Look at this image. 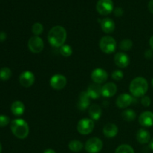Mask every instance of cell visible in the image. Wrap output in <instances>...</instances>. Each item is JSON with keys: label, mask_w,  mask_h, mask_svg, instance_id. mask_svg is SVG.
I'll return each mask as SVG.
<instances>
[{"label": "cell", "mask_w": 153, "mask_h": 153, "mask_svg": "<svg viewBox=\"0 0 153 153\" xmlns=\"http://www.w3.org/2000/svg\"><path fill=\"white\" fill-rule=\"evenodd\" d=\"M1 151H2V146H1V143H0V153H1Z\"/></svg>", "instance_id": "cell-40"}, {"label": "cell", "mask_w": 153, "mask_h": 153, "mask_svg": "<svg viewBox=\"0 0 153 153\" xmlns=\"http://www.w3.org/2000/svg\"><path fill=\"white\" fill-rule=\"evenodd\" d=\"M94 128V122L89 118H83L80 120L77 124V131L82 135L91 134Z\"/></svg>", "instance_id": "cell-5"}, {"label": "cell", "mask_w": 153, "mask_h": 153, "mask_svg": "<svg viewBox=\"0 0 153 153\" xmlns=\"http://www.w3.org/2000/svg\"><path fill=\"white\" fill-rule=\"evenodd\" d=\"M100 48L104 53H113L117 48L116 40L111 36H104L100 40Z\"/></svg>", "instance_id": "cell-4"}, {"label": "cell", "mask_w": 153, "mask_h": 153, "mask_svg": "<svg viewBox=\"0 0 153 153\" xmlns=\"http://www.w3.org/2000/svg\"><path fill=\"white\" fill-rule=\"evenodd\" d=\"M149 85L145 78L139 76L133 79L129 85V91L135 97H143L146 94Z\"/></svg>", "instance_id": "cell-2"}, {"label": "cell", "mask_w": 153, "mask_h": 153, "mask_svg": "<svg viewBox=\"0 0 153 153\" xmlns=\"http://www.w3.org/2000/svg\"><path fill=\"white\" fill-rule=\"evenodd\" d=\"M136 138L140 143L146 144V143H149L151 140L150 133L144 128H140L136 134Z\"/></svg>", "instance_id": "cell-20"}, {"label": "cell", "mask_w": 153, "mask_h": 153, "mask_svg": "<svg viewBox=\"0 0 153 153\" xmlns=\"http://www.w3.org/2000/svg\"><path fill=\"white\" fill-rule=\"evenodd\" d=\"M97 10L100 14L106 16L113 11L114 3L112 0H99L97 3Z\"/></svg>", "instance_id": "cell-8"}, {"label": "cell", "mask_w": 153, "mask_h": 153, "mask_svg": "<svg viewBox=\"0 0 153 153\" xmlns=\"http://www.w3.org/2000/svg\"><path fill=\"white\" fill-rule=\"evenodd\" d=\"M133 100L134 99L130 94H122L117 99L116 105L119 108H126L133 102Z\"/></svg>", "instance_id": "cell-13"}, {"label": "cell", "mask_w": 153, "mask_h": 153, "mask_svg": "<svg viewBox=\"0 0 153 153\" xmlns=\"http://www.w3.org/2000/svg\"><path fill=\"white\" fill-rule=\"evenodd\" d=\"M118 127L114 123H107L103 128V134L108 138H113L115 137L118 134Z\"/></svg>", "instance_id": "cell-17"}, {"label": "cell", "mask_w": 153, "mask_h": 153, "mask_svg": "<svg viewBox=\"0 0 153 153\" xmlns=\"http://www.w3.org/2000/svg\"><path fill=\"white\" fill-rule=\"evenodd\" d=\"M149 43V46H150L151 47V49L153 50V36H152V37H150Z\"/></svg>", "instance_id": "cell-37"}, {"label": "cell", "mask_w": 153, "mask_h": 153, "mask_svg": "<svg viewBox=\"0 0 153 153\" xmlns=\"http://www.w3.org/2000/svg\"><path fill=\"white\" fill-rule=\"evenodd\" d=\"M144 57L146 59H151L153 57V50L152 49H147L144 52Z\"/></svg>", "instance_id": "cell-34"}, {"label": "cell", "mask_w": 153, "mask_h": 153, "mask_svg": "<svg viewBox=\"0 0 153 153\" xmlns=\"http://www.w3.org/2000/svg\"><path fill=\"white\" fill-rule=\"evenodd\" d=\"M140 102H141V104L144 107H149L151 105V99L149 97H147V96H143L142 97Z\"/></svg>", "instance_id": "cell-32"}, {"label": "cell", "mask_w": 153, "mask_h": 153, "mask_svg": "<svg viewBox=\"0 0 153 153\" xmlns=\"http://www.w3.org/2000/svg\"><path fill=\"white\" fill-rule=\"evenodd\" d=\"M114 15L116 16H121L123 14V10L122 7H116V8L114 10Z\"/></svg>", "instance_id": "cell-33"}, {"label": "cell", "mask_w": 153, "mask_h": 153, "mask_svg": "<svg viewBox=\"0 0 153 153\" xmlns=\"http://www.w3.org/2000/svg\"><path fill=\"white\" fill-rule=\"evenodd\" d=\"M69 149L73 152H79L83 149V143L79 140H73L69 143Z\"/></svg>", "instance_id": "cell-23"}, {"label": "cell", "mask_w": 153, "mask_h": 153, "mask_svg": "<svg viewBox=\"0 0 153 153\" xmlns=\"http://www.w3.org/2000/svg\"><path fill=\"white\" fill-rule=\"evenodd\" d=\"M117 91V87L114 83L108 82L102 86V96L106 98H110L114 96Z\"/></svg>", "instance_id": "cell-14"}, {"label": "cell", "mask_w": 153, "mask_h": 153, "mask_svg": "<svg viewBox=\"0 0 153 153\" xmlns=\"http://www.w3.org/2000/svg\"><path fill=\"white\" fill-rule=\"evenodd\" d=\"M100 25L101 28L105 34H111L114 32L115 29V23L113 19L111 18H104L100 22Z\"/></svg>", "instance_id": "cell-18"}, {"label": "cell", "mask_w": 153, "mask_h": 153, "mask_svg": "<svg viewBox=\"0 0 153 153\" xmlns=\"http://www.w3.org/2000/svg\"><path fill=\"white\" fill-rule=\"evenodd\" d=\"M103 143L99 137H91L85 143V149L88 153H99L102 150Z\"/></svg>", "instance_id": "cell-6"}, {"label": "cell", "mask_w": 153, "mask_h": 153, "mask_svg": "<svg viewBox=\"0 0 153 153\" xmlns=\"http://www.w3.org/2000/svg\"><path fill=\"white\" fill-rule=\"evenodd\" d=\"M60 53L64 57H70L73 54V49L70 45L64 44L60 47Z\"/></svg>", "instance_id": "cell-27"}, {"label": "cell", "mask_w": 153, "mask_h": 153, "mask_svg": "<svg viewBox=\"0 0 153 153\" xmlns=\"http://www.w3.org/2000/svg\"><path fill=\"white\" fill-rule=\"evenodd\" d=\"M7 38V34L4 31H0V42H4Z\"/></svg>", "instance_id": "cell-35"}, {"label": "cell", "mask_w": 153, "mask_h": 153, "mask_svg": "<svg viewBox=\"0 0 153 153\" xmlns=\"http://www.w3.org/2000/svg\"><path fill=\"white\" fill-rule=\"evenodd\" d=\"M124 73L122 70H116L111 73V78L115 81H120L123 79Z\"/></svg>", "instance_id": "cell-30"}, {"label": "cell", "mask_w": 153, "mask_h": 153, "mask_svg": "<svg viewBox=\"0 0 153 153\" xmlns=\"http://www.w3.org/2000/svg\"><path fill=\"white\" fill-rule=\"evenodd\" d=\"M149 147H150V149L153 151V137L151 139L150 141H149Z\"/></svg>", "instance_id": "cell-39"}, {"label": "cell", "mask_w": 153, "mask_h": 153, "mask_svg": "<svg viewBox=\"0 0 153 153\" xmlns=\"http://www.w3.org/2000/svg\"><path fill=\"white\" fill-rule=\"evenodd\" d=\"M115 64L120 68L127 67L130 64V58L127 54L124 52H117L114 58Z\"/></svg>", "instance_id": "cell-12"}, {"label": "cell", "mask_w": 153, "mask_h": 153, "mask_svg": "<svg viewBox=\"0 0 153 153\" xmlns=\"http://www.w3.org/2000/svg\"><path fill=\"white\" fill-rule=\"evenodd\" d=\"M148 9L151 13H153V0H150L148 3Z\"/></svg>", "instance_id": "cell-36"}, {"label": "cell", "mask_w": 153, "mask_h": 153, "mask_svg": "<svg viewBox=\"0 0 153 153\" xmlns=\"http://www.w3.org/2000/svg\"><path fill=\"white\" fill-rule=\"evenodd\" d=\"M28 48L32 53H40L44 48V43H43V39L39 36H33L28 40Z\"/></svg>", "instance_id": "cell-7"}, {"label": "cell", "mask_w": 153, "mask_h": 153, "mask_svg": "<svg viewBox=\"0 0 153 153\" xmlns=\"http://www.w3.org/2000/svg\"><path fill=\"white\" fill-rule=\"evenodd\" d=\"M151 84H152V86L153 87V79H152V81H151Z\"/></svg>", "instance_id": "cell-41"}, {"label": "cell", "mask_w": 153, "mask_h": 153, "mask_svg": "<svg viewBox=\"0 0 153 153\" xmlns=\"http://www.w3.org/2000/svg\"><path fill=\"white\" fill-rule=\"evenodd\" d=\"M10 123V118L6 115H0V127H5Z\"/></svg>", "instance_id": "cell-31"}, {"label": "cell", "mask_w": 153, "mask_h": 153, "mask_svg": "<svg viewBox=\"0 0 153 153\" xmlns=\"http://www.w3.org/2000/svg\"><path fill=\"white\" fill-rule=\"evenodd\" d=\"M90 117L93 120H98L102 116V108L99 105L94 104L89 107Z\"/></svg>", "instance_id": "cell-22"}, {"label": "cell", "mask_w": 153, "mask_h": 153, "mask_svg": "<svg viewBox=\"0 0 153 153\" xmlns=\"http://www.w3.org/2000/svg\"><path fill=\"white\" fill-rule=\"evenodd\" d=\"M67 78L61 74H55L50 79V86L56 91L64 89L67 85Z\"/></svg>", "instance_id": "cell-9"}, {"label": "cell", "mask_w": 153, "mask_h": 153, "mask_svg": "<svg viewBox=\"0 0 153 153\" xmlns=\"http://www.w3.org/2000/svg\"><path fill=\"white\" fill-rule=\"evenodd\" d=\"M10 130L16 137L25 139L29 134V126L26 121L22 119H14L10 123Z\"/></svg>", "instance_id": "cell-3"}, {"label": "cell", "mask_w": 153, "mask_h": 153, "mask_svg": "<svg viewBox=\"0 0 153 153\" xmlns=\"http://www.w3.org/2000/svg\"><path fill=\"white\" fill-rule=\"evenodd\" d=\"M67 31L61 25L54 26L48 33V41L54 47H61L67 40Z\"/></svg>", "instance_id": "cell-1"}, {"label": "cell", "mask_w": 153, "mask_h": 153, "mask_svg": "<svg viewBox=\"0 0 153 153\" xmlns=\"http://www.w3.org/2000/svg\"><path fill=\"white\" fill-rule=\"evenodd\" d=\"M43 153H56V152H55V151L52 149H47L44 151V152Z\"/></svg>", "instance_id": "cell-38"}, {"label": "cell", "mask_w": 153, "mask_h": 153, "mask_svg": "<svg viewBox=\"0 0 153 153\" xmlns=\"http://www.w3.org/2000/svg\"><path fill=\"white\" fill-rule=\"evenodd\" d=\"M122 117L124 120L131 122L134 121L136 118V113L132 109H126L122 113Z\"/></svg>", "instance_id": "cell-24"}, {"label": "cell", "mask_w": 153, "mask_h": 153, "mask_svg": "<svg viewBox=\"0 0 153 153\" xmlns=\"http://www.w3.org/2000/svg\"><path fill=\"white\" fill-rule=\"evenodd\" d=\"M10 111L15 116H21L23 114L24 111H25V105L21 101L16 100L12 103L11 106H10Z\"/></svg>", "instance_id": "cell-21"}, {"label": "cell", "mask_w": 153, "mask_h": 153, "mask_svg": "<svg viewBox=\"0 0 153 153\" xmlns=\"http://www.w3.org/2000/svg\"><path fill=\"white\" fill-rule=\"evenodd\" d=\"M139 123L144 127H151L153 126V113L152 111H144L140 114L138 118Z\"/></svg>", "instance_id": "cell-15"}, {"label": "cell", "mask_w": 153, "mask_h": 153, "mask_svg": "<svg viewBox=\"0 0 153 153\" xmlns=\"http://www.w3.org/2000/svg\"><path fill=\"white\" fill-rule=\"evenodd\" d=\"M31 31L34 36H39L41 34L43 31V25L40 22H35L33 24Z\"/></svg>", "instance_id": "cell-29"}, {"label": "cell", "mask_w": 153, "mask_h": 153, "mask_svg": "<svg viewBox=\"0 0 153 153\" xmlns=\"http://www.w3.org/2000/svg\"><path fill=\"white\" fill-rule=\"evenodd\" d=\"M114 153H134V150L128 144H122L118 146Z\"/></svg>", "instance_id": "cell-26"}, {"label": "cell", "mask_w": 153, "mask_h": 153, "mask_svg": "<svg viewBox=\"0 0 153 153\" xmlns=\"http://www.w3.org/2000/svg\"><path fill=\"white\" fill-rule=\"evenodd\" d=\"M12 76L11 70L8 67H2L0 69V79L2 81H7L10 79Z\"/></svg>", "instance_id": "cell-25"}, {"label": "cell", "mask_w": 153, "mask_h": 153, "mask_svg": "<svg viewBox=\"0 0 153 153\" xmlns=\"http://www.w3.org/2000/svg\"><path fill=\"white\" fill-rule=\"evenodd\" d=\"M19 81L20 85L24 88H29L34 85L35 82V76L34 74L31 71L25 70L22 72L19 78Z\"/></svg>", "instance_id": "cell-10"}, {"label": "cell", "mask_w": 153, "mask_h": 153, "mask_svg": "<svg viewBox=\"0 0 153 153\" xmlns=\"http://www.w3.org/2000/svg\"><path fill=\"white\" fill-rule=\"evenodd\" d=\"M86 92L91 99H98L102 95V86L99 84L93 83L88 87Z\"/></svg>", "instance_id": "cell-16"}, {"label": "cell", "mask_w": 153, "mask_h": 153, "mask_svg": "<svg viewBox=\"0 0 153 153\" xmlns=\"http://www.w3.org/2000/svg\"><path fill=\"white\" fill-rule=\"evenodd\" d=\"M133 43L130 39H124L120 43V48L123 51H128L132 48Z\"/></svg>", "instance_id": "cell-28"}, {"label": "cell", "mask_w": 153, "mask_h": 153, "mask_svg": "<svg viewBox=\"0 0 153 153\" xmlns=\"http://www.w3.org/2000/svg\"><path fill=\"white\" fill-rule=\"evenodd\" d=\"M108 78V74L107 72L102 68H97L93 70L91 73V79L94 83L101 84L105 83Z\"/></svg>", "instance_id": "cell-11"}, {"label": "cell", "mask_w": 153, "mask_h": 153, "mask_svg": "<svg viewBox=\"0 0 153 153\" xmlns=\"http://www.w3.org/2000/svg\"><path fill=\"white\" fill-rule=\"evenodd\" d=\"M90 97H88L86 91H82L80 94L78 101V108L81 111L86 110L90 105Z\"/></svg>", "instance_id": "cell-19"}]
</instances>
